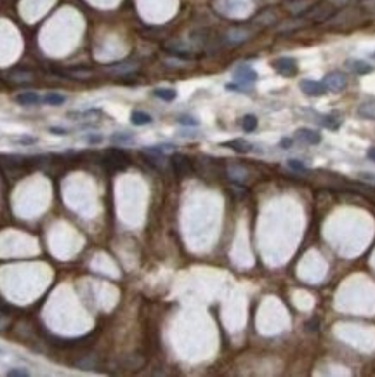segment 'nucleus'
<instances>
[{"label":"nucleus","instance_id":"nucleus-1","mask_svg":"<svg viewBox=\"0 0 375 377\" xmlns=\"http://www.w3.org/2000/svg\"><path fill=\"white\" fill-rule=\"evenodd\" d=\"M271 66L276 73L283 77H294L299 71V64L294 57H276L275 61H271Z\"/></svg>","mask_w":375,"mask_h":377},{"label":"nucleus","instance_id":"nucleus-2","mask_svg":"<svg viewBox=\"0 0 375 377\" xmlns=\"http://www.w3.org/2000/svg\"><path fill=\"white\" fill-rule=\"evenodd\" d=\"M104 157H106V165L110 169H113V171H124V169L129 165L127 153L118 148L108 149L106 153H104Z\"/></svg>","mask_w":375,"mask_h":377},{"label":"nucleus","instance_id":"nucleus-3","mask_svg":"<svg viewBox=\"0 0 375 377\" xmlns=\"http://www.w3.org/2000/svg\"><path fill=\"white\" fill-rule=\"evenodd\" d=\"M170 164H172L174 172L179 176H189L193 172V165L191 162H189V158L181 153H174L172 157H170Z\"/></svg>","mask_w":375,"mask_h":377},{"label":"nucleus","instance_id":"nucleus-4","mask_svg":"<svg viewBox=\"0 0 375 377\" xmlns=\"http://www.w3.org/2000/svg\"><path fill=\"white\" fill-rule=\"evenodd\" d=\"M323 84H325L327 91H333V93H339L344 87L347 86V77L340 71H333V73H328L323 79Z\"/></svg>","mask_w":375,"mask_h":377},{"label":"nucleus","instance_id":"nucleus-5","mask_svg":"<svg viewBox=\"0 0 375 377\" xmlns=\"http://www.w3.org/2000/svg\"><path fill=\"white\" fill-rule=\"evenodd\" d=\"M299 87L301 91L306 94V96H311V97H318V96H323L327 94V87L323 82H318V80H301L299 82Z\"/></svg>","mask_w":375,"mask_h":377},{"label":"nucleus","instance_id":"nucleus-6","mask_svg":"<svg viewBox=\"0 0 375 377\" xmlns=\"http://www.w3.org/2000/svg\"><path fill=\"white\" fill-rule=\"evenodd\" d=\"M234 80H238L240 84H252L257 80V71H255L254 68L247 66V64L238 66L236 70H234Z\"/></svg>","mask_w":375,"mask_h":377},{"label":"nucleus","instance_id":"nucleus-7","mask_svg":"<svg viewBox=\"0 0 375 377\" xmlns=\"http://www.w3.org/2000/svg\"><path fill=\"white\" fill-rule=\"evenodd\" d=\"M295 139L302 142H308V144H320L322 142V136L320 132L313 131V129H299L295 132Z\"/></svg>","mask_w":375,"mask_h":377},{"label":"nucleus","instance_id":"nucleus-8","mask_svg":"<svg viewBox=\"0 0 375 377\" xmlns=\"http://www.w3.org/2000/svg\"><path fill=\"white\" fill-rule=\"evenodd\" d=\"M221 146L233 149V151H236V153H250V151H252V144L248 141H245V139H241V138L226 141V142H223Z\"/></svg>","mask_w":375,"mask_h":377},{"label":"nucleus","instance_id":"nucleus-9","mask_svg":"<svg viewBox=\"0 0 375 377\" xmlns=\"http://www.w3.org/2000/svg\"><path fill=\"white\" fill-rule=\"evenodd\" d=\"M346 66L356 75H368L374 71V66H372V64L365 63V61H361V59H349L346 63Z\"/></svg>","mask_w":375,"mask_h":377},{"label":"nucleus","instance_id":"nucleus-10","mask_svg":"<svg viewBox=\"0 0 375 377\" xmlns=\"http://www.w3.org/2000/svg\"><path fill=\"white\" fill-rule=\"evenodd\" d=\"M14 99L21 106H35V104L40 103V96L37 93H33V91H25V93L18 94Z\"/></svg>","mask_w":375,"mask_h":377},{"label":"nucleus","instance_id":"nucleus-11","mask_svg":"<svg viewBox=\"0 0 375 377\" xmlns=\"http://www.w3.org/2000/svg\"><path fill=\"white\" fill-rule=\"evenodd\" d=\"M356 113H358V117L365 118V120H375V99L361 103L360 106H358Z\"/></svg>","mask_w":375,"mask_h":377},{"label":"nucleus","instance_id":"nucleus-12","mask_svg":"<svg viewBox=\"0 0 375 377\" xmlns=\"http://www.w3.org/2000/svg\"><path fill=\"white\" fill-rule=\"evenodd\" d=\"M318 122L323 125V127L330 129V131H337V129L340 127V124H342V118L332 113V115H322Z\"/></svg>","mask_w":375,"mask_h":377},{"label":"nucleus","instance_id":"nucleus-13","mask_svg":"<svg viewBox=\"0 0 375 377\" xmlns=\"http://www.w3.org/2000/svg\"><path fill=\"white\" fill-rule=\"evenodd\" d=\"M153 96L158 97V99L165 101V103H170L177 97V91L176 89H169V87H160V89L153 91Z\"/></svg>","mask_w":375,"mask_h":377},{"label":"nucleus","instance_id":"nucleus-14","mask_svg":"<svg viewBox=\"0 0 375 377\" xmlns=\"http://www.w3.org/2000/svg\"><path fill=\"white\" fill-rule=\"evenodd\" d=\"M42 101L46 104H49V106H63L66 103V96H63L59 93H47Z\"/></svg>","mask_w":375,"mask_h":377},{"label":"nucleus","instance_id":"nucleus-15","mask_svg":"<svg viewBox=\"0 0 375 377\" xmlns=\"http://www.w3.org/2000/svg\"><path fill=\"white\" fill-rule=\"evenodd\" d=\"M131 122L134 125H148L153 122V118H151V115L146 113V111H132Z\"/></svg>","mask_w":375,"mask_h":377},{"label":"nucleus","instance_id":"nucleus-16","mask_svg":"<svg viewBox=\"0 0 375 377\" xmlns=\"http://www.w3.org/2000/svg\"><path fill=\"white\" fill-rule=\"evenodd\" d=\"M241 127L245 132H254L257 129V117L255 115H245L241 118Z\"/></svg>","mask_w":375,"mask_h":377},{"label":"nucleus","instance_id":"nucleus-17","mask_svg":"<svg viewBox=\"0 0 375 377\" xmlns=\"http://www.w3.org/2000/svg\"><path fill=\"white\" fill-rule=\"evenodd\" d=\"M177 122H179L181 125H188V127H196V125L200 124L196 118L189 117V115H181V117L177 118Z\"/></svg>","mask_w":375,"mask_h":377},{"label":"nucleus","instance_id":"nucleus-18","mask_svg":"<svg viewBox=\"0 0 375 377\" xmlns=\"http://www.w3.org/2000/svg\"><path fill=\"white\" fill-rule=\"evenodd\" d=\"M111 141L113 142H129V141H132V134H127V132H117V134H113L111 136Z\"/></svg>","mask_w":375,"mask_h":377},{"label":"nucleus","instance_id":"nucleus-19","mask_svg":"<svg viewBox=\"0 0 375 377\" xmlns=\"http://www.w3.org/2000/svg\"><path fill=\"white\" fill-rule=\"evenodd\" d=\"M37 141H39V139L33 138V136H19V138H16V142H19L21 146H32L35 144Z\"/></svg>","mask_w":375,"mask_h":377},{"label":"nucleus","instance_id":"nucleus-20","mask_svg":"<svg viewBox=\"0 0 375 377\" xmlns=\"http://www.w3.org/2000/svg\"><path fill=\"white\" fill-rule=\"evenodd\" d=\"M7 376L9 377H28L30 372L26 369H21V367H16V369L7 370Z\"/></svg>","mask_w":375,"mask_h":377},{"label":"nucleus","instance_id":"nucleus-21","mask_svg":"<svg viewBox=\"0 0 375 377\" xmlns=\"http://www.w3.org/2000/svg\"><path fill=\"white\" fill-rule=\"evenodd\" d=\"M85 141H87L89 144H99V142H103V136H99V134H87V136H85Z\"/></svg>","mask_w":375,"mask_h":377},{"label":"nucleus","instance_id":"nucleus-22","mask_svg":"<svg viewBox=\"0 0 375 377\" xmlns=\"http://www.w3.org/2000/svg\"><path fill=\"white\" fill-rule=\"evenodd\" d=\"M11 79L16 80V82H28V80H32V77H30L28 73H19V71H16V73H12Z\"/></svg>","mask_w":375,"mask_h":377},{"label":"nucleus","instance_id":"nucleus-23","mask_svg":"<svg viewBox=\"0 0 375 377\" xmlns=\"http://www.w3.org/2000/svg\"><path fill=\"white\" fill-rule=\"evenodd\" d=\"M288 167L290 169H294V171H306V167H304V164L302 162H299V160H295V158H290L288 160Z\"/></svg>","mask_w":375,"mask_h":377},{"label":"nucleus","instance_id":"nucleus-24","mask_svg":"<svg viewBox=\"0 0 375 377\" xmlns=\"http://www.w3.org/2000/svg\"><path fill=\"white\" fill-rule=\"evenodd\" d=\"M49 132L50 134H54V136H66L68 134V131L66 129H63V127H49Z\"/></svg>","mask_w":375,"mask_h":377},{"label":"nucleus","instance_id":"nucleus-25","mask_svg":"<svg viewBox=\"0 0 375 377\" xmlns=\"http://www.w3.org/2000/svg\"><path fill=\"white\" fill-rule=\"evenodd\" d=\"M292 144H294V139H290V138H283L281 141H280V146H281L283 149H288Z\"/></svg>","mask_w":375,"mask_h":377},{"label":"nucleus","instance_id":"nucleus-26","mask_svg":"<svg viewBox=\"0 0 375 377\" xmlns=\"http://www.w3.org/2000/svg\"><path fill=\"white\" fill-rule=\"evenodd\" d=\"M367 157L370 158L372 162H375V146H374V148L368 149V151H367Z\"/></svg>","mask_w":375,"mask_h":377},{"label":"nucleus","instance_id":"nucleus-27","mask_svg":"<svg viewBox=\"0 0 375 377\" xmlns=\"http://www.w3.org/2000/svg\"><path fill=\"white\" fill-rule=\"evenodd\" d=\"M0 353H2V349H0Z\"/></svg>","mask_w":375,"mask_h":377},{"label":"nucleus","instance_id":"nucleus-28","mask_svg":"<svg viewBox=\"0 0 375 377\" xmlns=\"http://www.w3.org/2000/svg\"><path fill=\"white\" fill-rule=\"evenodd\" d=\"M374 57H375V54H374Z\"/></svg>","mask_w":375,"mask_h":377}]
</instances>
